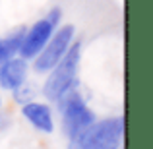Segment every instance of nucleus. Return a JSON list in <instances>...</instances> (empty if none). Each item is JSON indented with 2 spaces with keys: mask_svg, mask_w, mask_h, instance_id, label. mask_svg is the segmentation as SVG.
<instances>
[{
  "mask_svg": "<svg viewBox=\"0 0 153 149\" xmlns=\"http://www.w3.org/2000/svg\"><path fill=\"white\" fill-rule=\"evenodd\" d=\"M124 136V118L114 116L93 122L82 134L70 139L68 149H118Z\"/></svg>",
  "mask_w": 153,
  "mask_h": 149,
  "instance_id": "f257e3e1",
  "label": "nucleus"
},
{
  "mask_svg": "<svg viewBox=\"0 0 153 149\" xmlns=\"http://www.w3.org/2000/svg\"><path fill=\"white\" fill-rule=\"evenodd\" d=\"M79 58H82V43L76 41L70 45L66 54L54 64V68L51 70L49 78L43 85V95L49 101H56L72 85L78 83L76 76H78V68H79Z\"/></svg>",
  "mask_w": 153,
  "mask_h": 149,
  "instance_id": "f03ea898",
  "label": "nucleus"
},
{
  "mask_svg": "<svg viewBox=\"0 0 153 149\" xmlns=\"http://www.w3.org/2000/svg\"><path fill=\"white\" fill-rule=\"evenodd\" d=\"M58 110L62 114V128L64 134L68 138H76L78 134H82L87 126L95 122V114L89 107H87L85 99L82 97V93L78 91V83L72 85L66 93H62L58 99Z\"/></svg>",
  "mask_w": 153,
  "mask_h": 149,
  "instance_id": "7ed1b4c3",
  "label": "nucleus"
},
{
  "mask_svg": "<svg viewBox=\"0 0 153 149\" xmlns=\"http://www.w3.org/2000/svg\"><path fill=\"white\" fill-rule=\"evenodd\" d=\"M60 19H62V10H60V8H52L45 18H41L39 21H35L29 29H25L22 47H19L22 58L29 60V58H35V56L41 52V49L49 43L52 33L56 31V27L60 25Z\"/></svg>",
  "mask_w": 153,
  "mask_h": 149,
  "instance_id": "20e7f679",
  "label": "nucleus"
},
{
  "mask_svg": "<svg viewBox=\"0 0 153 149\" xmlns=\"http://www.w3.org/2000/svg\"><path fill=\"white\" fill-rule=\"evenodd\" d=\"M74 35H76V27L74 25H62L52 33V37L49 39L45 47L41 49L37 56H35V72L37 74H45L51 72L54 68V64L66 54V50L70 49V45L74 43Z\"/></svg>",
  "mask_w": 153,
  "mask_h": 149,
  "instance_id": "39448f33",
  "label": "nucleus"
},
{
  "mask_svg": "<svg viewBox=\"0 0 153 149\" xmlns=\"http://www.w3.org/2000/svg\"><path fill=\"white\" fill-rule=\"evenodd\" d=\"M22 114L39 132H45V134H52L54 132V118H52V110L49 105L29 101V103L22 105Z\"/></svg>",
  "mask_w": 153,
  "mask_h": 149,
  "instance_id": "423d86ee",
  "label": "nucleus"
},
{
  "mask_svg": "<svg viewBox=\"0 0 153 149\" xmlns=\"http://www.w3.org/2000/svg\"><path fill=\"white\" fill-rule=\"evenodd\" d=\"M27 79V60L25 58H8L0 66V87L14 91Z\"/></svg>",
  "mask_w": 153,
  "mask_h": 149,
  "instance_id": "0eeeda50",
  "label": "nucleus"
},
{
  "mask_svg": "<svg viewBox=\"0 0 153 149\" xmlns=\"http://www.w3.org/2000/svg\"><path fill=\"white\" fill-rule=\"evenodd\" d=\"M23 35H25V27H18V29L12 31L10 35L0 39V66H2L8 58H12V56H16L19 52Z\"/></svg>",
  "mask_w": 153,
  "mask_h": 149,
  "instance_id": "6e6552de",
  "label": "nucleus"
},
{
  "mask_svg": "<svg viewBox=\"0 0 153 149\" xmlns=\"http://www.w3.org/2000/svg\"><path fill=\"white\" fill-rule=\"evenodd\" d=\"M35 95H37L35 85H33V83H27V82H23L19 87L14 89V99L18 101L19 105H25V103H29V101H33Z\"/></svg>",
  "mask_w": 153,
  "mask_h": 149,
  "instance_id": "1a4fd4ad",
  "label": "nucleus"
},
{
  "mask_svg": "<svg viewBox=\"0 0 153 149\" xmlns=\"http://www.w3.org/2000/svg\"><path fill=\"white\" fill-rule=\"evenodd\" d=\"M0 108H2V95H0Z\"/></svg>",
  "mask_w": 153,
  "mask_h": 149,
  "instance_id": "9d476101",
  "label": "nucleus"
}]
</instances>
